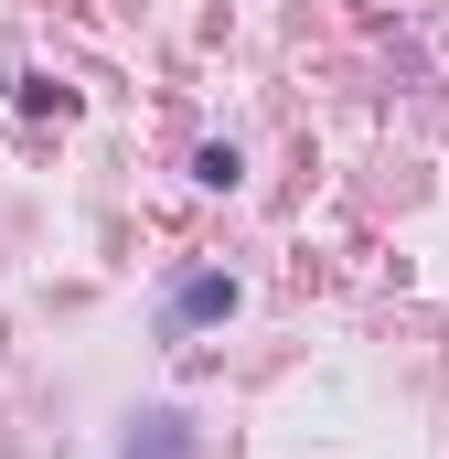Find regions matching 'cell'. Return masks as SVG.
Instances as JSON below:
<instances>
[{
    "label": "cell",
    "mask_w": 449,
    "mask_h": 459,
    "mask_svg": "<svg viewBox=\"0 0 449 459\" xmlns=\"http://www.w3.org/2000/svg\"><path fill=\"white\" fill-rule=\"evenodd\" d=\"M215 310H235V278H182L172 321H215Z\"/></svg>",
    "instance_id": "1"
}]
</instances>
